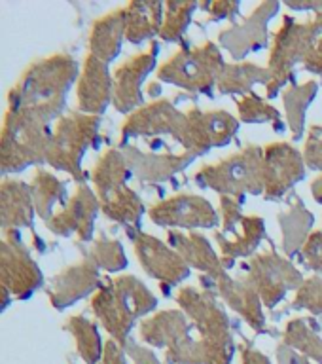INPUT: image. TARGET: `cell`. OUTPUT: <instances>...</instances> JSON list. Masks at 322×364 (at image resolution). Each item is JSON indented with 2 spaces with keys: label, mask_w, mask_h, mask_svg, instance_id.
<instances>
[{
  "label": "cell",
  "mask_w": 322,
  "mask_h": 364,
  "mask_svg": "<svg viewBox=\"0 0 322 364\" xmlns=\"http://www.w3.org/2000/svg\"><path fill=\"white\" fill-rule=\"evenodd\" d=\"M76 76L78 65L73 57L63 53L33 63L10 91V110L48 125L61 112L67 91Z\"/></svg>",
  "instance_id": "obj_1"
},
{
  "label": "cell",
  "mask_w": 322,
  "mask_h": 364,
  "mask_svg": "<svg viewBox=\"0 0 322 364\" xmlns=\"http://www.w3.org/2000/svg\"><path fill=\"white\" fill-rule=\"evenodd\" d=\"M158 306L150 290L131 275L110 279L91 301L95 315L114 338L124 340L136 317Z\"/></svg>",
  "instance_id": "obj_2"
},
{
  "label": "cell",
  "mask_w": 322,
  "mask_h": 364,
  "mask_svg": "<svg viewBox=\"0 0 322 364\" xmlns=\"http://www.w3.org/2000/svg\"><path fill=\"white\" fill-rule=\"evenodd\" d=\"M201 186H209L227 198H245V193L266 192L264 150L249 146L215 165H205L195 175Z\"/></svg>",
  "instance_id": "obj_3"
},
{
  "label": "cell",
  "mask_w": 322,
  "mask_h": 364,
  "mask_svg": "<svg viewBox=\"0 0 322 364\" xmlns=\"http://www.w3.org/2000/svg\"><path fill=\"white\" fill-rule=\"evenodd\" d=\"M102 209L112 220L136 222L142 215V201L129 186V164L122 150H108L91 173Z\"/></svg>",
  "instance_id": "obj_4"
},
{
  "label": "cell",
  "mask_w": 322,
  "mask_h": 364,
  "mask_svg": "<svg viewBox=\"0 0 322 364\" xmlns=\"http://www.w3.org/2000/svg\"><path fill=\"white\" fill-rule=\"evenodd\" d=\"M51 135L48 125L8 108L4 129H2V169L4 173L23 171L28 165L45 159Z\"/></svg>",
  "instance_id": "obj_5"
},
{
  "label": "cell",
  "mask_w": 322,
  "mask_h": 364,
  "mask_svg": "<svg viewBox=\"0 0 322 364\" xmlns=\"http://www.w3.org/2000/svg\"><path fill=\"white\" fill-rule=\"evenodd\" d=\"M101 119L91 114L70 112L57 122L48 146V164L80 176V161L93 144Z\"/></svg>",
  "instance_id": "obj_6"
},
{
  "label": "cell",
  "mask_w": 322,
  "mask_h": 364,
  "mask_svg": "<svg viewBox=\"0 0 322 364\" xmlns=\"http://www.w3.org/2000/svg\"><path fill=\"white\" fill-rule=\"evenodd\" d=\"M224 59L215 44L176 51L163 67L159 68V78L176 84L188 91H209L215 82L218 84L224 73Z\"/></svg>",
  "instance_id": "obj_7"
},
{
  "label": "cell",
  "mask_w": 322,
  "mask_h": 364,
  "mask_svg": "<svg viewBox=\"0 0 322 364\" xmlns=\"http://www.w3.org/2000/svg\"><path fill=\"white\" fill-rule=\"evenodd\" d=\"M182 309L195 321L199 332L203 336L205 351L215 353V360L222 364L230 363L232 355V340L227 332V317L224 309L215 301L213 294L207 290L184 289L178 294Z\"/></svg>",
  "instance_id": "obj_8"
},
{
  "label": "cell",
  "mask_w": 322,
  "mask_h": 364,
  "mask_svg": "<svg viewBox=\"0 0 322 364\" xmlns=\"http://www.w3.org/2000/svg\"><path fill=\"white\" fill-rule=\"evenodd\" d=\"M317 28L311 21L298 23L294 17H286L283 27L279 28L273 42L272 59H269V82L267 95H275L277 90L290 76V70L300 61H306L317 38Z\"/></svg>",
  "instance_id": "obj_9"
},
{
  "label": "cell",
  "mask_w": 322,
  "mask_h": 364,
  "mask_svg": "<svg viewBox=\"0 0 322 364\" xmlns=\"http://www.w3.org/2000/svg\"><path fill=\"white\" fill-rule=\"evenodd\" d=\"M237 129V119L233 118L232 114L224 110L201 112L198 108H192L186 112V122L178 131L176 141L184 146L186 154L198 156L213 146H222L230 142Z\"/></svg>",
  "instance_id": "obj_10"
},
{
  "label": "cell",
  "mask_w": 322,
  "mask_h": 364,
  "mask_svg": "<svg viewBox=\"0 0 322 364\" xmlns=\"http://www.w3.org/2000/svg\"><path fill=\"white\" fill-rule=\"evenodd\" d=\"M301 283V273L289 260L272 252L258 256L247 267V284H250L269 307L277 306L286 290L300 287Z\"/></svg>",
  "instance_id": "obj_11"
},
{
  "label": "cell",
  "mask_w": 322,
  "mask_h": 364,
  "mask_svg": "<svg viewBox=\"0 0 322 364\" xmlns=\"http://www.w3.org/2000/svg\"><path fill=\"white\" fill-rule=\"evenodd\" d=\"M150 218L159 226L176 228H213L218 215L213 205L198 196H176L159 201L150 209Z\"/></svg>",
  "instance_id": "obj_12"
},
{
  "label": "cell",
  "mask_w": 322,
  "mask_h": 364,
  "mask_svg": "<svg viewBox=\"0 0 322 364\" xmlns=\"http://www.w3.org/2000/svg\"><path fill=\"white\" fill-rule=\"evenodd\" d=\"M0 273L4 292H11L17 298H27L42 284V273L27 249L19 241H8L0 247Z\"/></svg>",
  "instance_id": "obj_13"
},
{
  "label": "cell",
  "mask_w": 322,
  "mask_h": 364,
  "mask_svg": "<svg viewBox=\"0 0 322 364\" xmlns=\"http://www.w3.org/2000/svg\"><path fill=\"white\" fill-rule=\"evenodd\" d=\"M264 175L267 199L283 196L306 175V164L298 150L286 142H275L264 148Z\"/></svg>",
  "instance_id": "obj_14"
},
{
  "label": "cell",
  "mask_w": 322,
  "mask_h": 364,
  "mask_svg": "<svg viewBox=\"0 0 322 364\" xmlns=\"http://www.w3.org/2000/svg\"><path fill=\"white\" fill-rule=\"evenodd\" d=\"M156 55H158V46L152 44L150 50L131 57L129 61H125L122 67H118V70L114 74L112 102L119 112H129L141 105V85L148 74L152 73L154 65H156Z\"/></svg>",
  "instance_id": "obj_15"
},
{
  "label": "cell",
  "mask_w": 322,
  "mask_h": 364,
  "mask_svg": "<svg viewBox=\"0 0 322 364\" xmlns=\"http://www.w3.org/2000/svg\"><path fill=\"white\" fill-rule=\"evenodd\" d=\"M135 252L141 258L142 267L159 281L175 284L190 275L186 260L152 235L136 233Z\"/></svg>",
  "instance_id": "obj_16"
},
{
  "label": "cell",
  "mask_w": 322,
  "mask_h": 364,
  "mask_svg": "<svg viewBox=\"0 0 322 364\" xmlns=\"http://www.w3.org/2000/svg\"><path fill=\"white\" fill-rule=\"evenodd\" d=\"M142 338L156 346L169 343L171 353H178L181 360H190V355L198 357V343L190 340V324L181 311H163L154 318L144 321L141 326Z\"/></svg>",
  "instance_id": "obj_17"
},
{
  "label": "cell",
  "mask_w": 322,
  "mask_h": 364,
  "mask_svg": "<svg viewBox=\"0 0 322 364\" xmlns=\"http://www.w3.org/2000/svg\"><path fill=\"white\" fill-rule=\"evenodd\" d=\"M114 101V80L108 73V63L87 55L78 82V107L82 112L97 116L104 112L108 102Z\"/></svg>",
  "instance_id": "obj_18"
},
{
  "label": "cell",
  "mask_w": 322,
  "mask_h": 364,
  "mask_svg": "<svg viewBox=\"0 0 322 364\" xmlns=\"http://www.w3.org/2000/svg\"><path fill=\"white\" fill-rule=\"evenodd\" d=\"M186 122V114L176 110L173 102L156 101L148 107L141 108L127 122H125L122 135L127 136H156L161 133H169L176 139L178 131Z\"/></svg>",
  "instance_id": "obj_19"
},
{
  "label": "cell",
  "mask_w": 322,
  "mask_h": 364,
  "mask_svg": "<svg viewBox=\"0 0 322 364\" xmlns=\"http://www.w3.org/2000/svg\"><path fill=\"white\" fill-rule=\"evenodd\" d=\"M97 210H99V203H97L93 192L85 184H80L78 192L70 199V203L65 205L45 224L50 226L51 232L61 233V235L78 233V237L85 241L91 237V232H93V220H95Z\"/></svg>",
  "instance_id": "obj_20"
},
{
  "label": "cell",
  "mask_w": 322,
  "mask_h": 364,
  "mask_svg": "<svg viewBox=\"0 0 322 364\" xmlns=\"http://www.w3.org/2000/svg\"><path fill=\"white\" fill-rule=\"evenodd\" d=\"M99 272H97L95 262L84 260L63 269L57 273L55 279L51 281L50 300L57 309H65L80 298H84L95 289Z\"/></svg>",
  "instance_id": "obj_21"
},
{
  "label": "cell",
  "mask_w": 322,
  "mask_h": 364,
  "mask_svg": "<svg viewBox=\"0 0 322 364\" xmlns=\"http://www.w3.org/2000/svg\"><path fill=\"white\" fill-rule=\"evenodd\" d=\"M277 4L275 2H267L262 4L258 10L250 16V19L245 21V25L235 27L232 31H224L220 34V40L224 42L227 50L232 51L235 57L245 55L250 50H260V46L266 40V23L272 14H275Z\"/></svg>",
  "instance_id": "obj_22"
},
{
  "label": "cell",
  "mask_w": 322,
  "mask_h": 364,
  "mask_svg": "<svg viewBox=\"0 0 322 364\" xmlns=\"http://www.w3.org/2000/svg\"><path fill=\"white\" fill-rule=\"evenodd\" d=\"M125 36V8L114 10L93 23L90 36V53L108 63L119 53Z\"/></svg>",
  "instance_id": "obj_23"
},
{
  "label": "cell",
  "mask_w": 322,
  "mask_h": 364,
  "mask_svg": "<svg viewBox=\"0 0 322 364\" xmlns=\"http://www.w3.org/2000/svg\"><path fill=\"white\" fill-rule=\"evenodd\" d=\"M171 245H175L176 252L186 260L188 266L198 267L199 272L209 273L210 277L224 275V267L216 258L215 250L203 235L199 233L169 232Z\"/></svg>",
  "instance_id": "obj_24"
},
{
  "label": "cell",
  "mask_w": 322,
  "mask_h": 364,
  "mask_svg": "<svg viewBox=\"0 0 322 364\" xmlns=\"http://www.w3.org/2000/svg\"><path fill=\"white\" fill-rule=\"evenodd\" d=\"M2 228L4 232L14 228L33 226L34 198L31 186L25 182L6 181L2 184Z\"/></svg>",
  "instance_id": "obj_25"
},
{
  "label": "cell",
  "mask_w": 322,
  "mask_h": 364,
  "mask_svg": "<svg viewBox=\"0 0 322 364\" xmlns=\"http://www.w3.org/2000/svg\"><path fill=\"white\" fill-rule=\"evenodd\" d=\"M216 279V287L220 290V294L224 296V300L230 304V306L239 311L247 318V323L250 326H254L256 330L264 328V313H262V298L258 296L250 284L239 283V281H233L232 277H227L226 273L224 275H218Z\"/></svg>",
  "instance_id": "obj_26"
},
{
  "label": "cell",
  "mask_w": 322,
  "mask_h": 364,
  "mask_svg": "<svg viewBox=\"0 0 322 364\" xmlns=\"http://www.w3.org/2000/svg\"><path fill=\"white\" fill-rule=\"evenodd\" d=\"M161 16L163 4L159 2H131L125 6V36L133 44L152 38L156 33H161Z\"/></svg>",
  "instance_id": "obj_27"
},
{
  "label": "cell",
  "mask_w": 322,
  "mask_h": 364,
  "mask_svg": "<svg viewBox=\"0 0 322 364\" xmlns=\"http://www.w3.org/2000/svg\"><path fill=\"white\" fill-rule=\"evenodd\" d=\"M125 158H127L129 167H133L142 178L163 181V178H169L176 171H181L182 167H186L193 159V156H190V154H182V156H173V154L158 156V154H150V156H144V154L131 150V154H125Z\"/></svg>",
  "instance_id": "obj_28"
},
{
  "label": "cell",
  "mask_w": 322,
  "mask_h": 364,
  "mask_svg": "<svg viewBox=\"0 0 322 364\" xmlns=\"http://www.w3.org/2000/svg\"><path fill=\"white\" fill-rule=\"evenodd\" d=\"M241 226H243V232H237V228H233L232 232H227V235H230V233L235 235V239H232V241L216 237V241L220 245L222 258H224L227 264H232V262L235 260V258H239V256L250 255V252L260 245V241L264 239V233H266L264 220L258 218V216H243Z\"/></svg>",
  "instance_id": "obj_29"
},
{
  "label": "cell",
  "mask_w": 322,
  "mask_h": 364,
  "mask_svg": "<svg viewBox=\"0 0 322 364\" xmlns=\"http://www.w3.org/2000/svg\"><path fill=\"white\" fill-rule=\"evenodd\" d=\"M34 198V207L38 215L44 218V222L51 220L55 216V205L61 203L65 207V186L57 181L55 176L45 173V171H36L34 173L33 184H31Z\"/></svg>",
  "instance_id": "obj_30"
},
{
  "label": "cell",
  "mask_w": 322,
  "mask_h": 364,
  "mask_svg": "<svg viewBox=\"0 0 322 364\" xmlns=\"http://www.w3.org/2000/svg\"><path fill=\"white\" fill-rule=\"evenodd\" d=\"M256 82H269V68H260L252 63L227 65L218 80L222 93H247Z\"/></svg>",
  "instance_id": "obj_31"
},
{
  "label": "cell",
  "mask_w": 322,
  "mask_h": 364,
  "mask_svg": "<svg viewBox=\"0 0 322 364\" xmlns=\"http://www.w3.org/2000/svg\"><path fill=\"white\" fill-rule=\"evenodd\" d=\"M317 93V84L315 82H307L304 85L292 87L286 91L284 95V105H286V114H289L290 129L296 136L301 133V124L306 118V110L309 107V102L313 101V97Z\"/></svg>",
  "instance_id": "obj_32"
},
{
  "label": "cell",
  "mask_w": 322,
  "mask_h": 364,
  "mask_svg": "<svg viewBox=\"0 0 322 364\" xmlns=\"http://www.w3.org/2000/svg\"><path fill=\"white\" fill-rule=\"evenodd\" d=\"M281 224H283L284 249L292 252L300 247V243L306 237L307 230L311 226V216L300 203H294L289 213L281 216Z\"/></svg>",
  "instance_id": "obj_33"
},
{
  "label": "cell",
  "mask_w": 322,
  "mask_h": 364,
  "mask_svg": "<svg viewBox=\"0 0 322 364\" xmlns=\"http://www.w3.org/2000/svg\"><path fill=\"white\" fill-rule=\"evenodd\" d=\"M195 8H198V4H193V2H169L167 10H165L161 36L165 40H169V42L181 38L188 25H190V19H192V14Z\"/></svg>",
  "instance_id": "obj_34"
},
{
  "label": "cell",
  "mask_w": 322,
  "mask_h": 364,
  "mask_svg": "<svg viewBox=\"0 0 322 364\" xmlns=\"http://www.w3.org/2000/svg\"><path fill=\"white\" fill-rule=\"evenodd\" d=\"M67 328L73 330L74 338L78 341L80 353L84 355L87 363H95V358L99 357V347H101V341H99V336H97V330L93 326L91 321H87L85 317H73L70 323L67 324Z\"/></svg>",
  "instance_id": "obj_35"
},
{
  "label": "cell",
  "mask_w": 322,
  "mask_h": 364,
  "mask_svg": "<svg viewBox=\"0 0 322 364\" xmlns=\"http://www.w3.org/2000/svg\"><path fill=\"white\" fill-rule=\"evenodd\" d=\"M91 258L97 266L104 267L108 272H118L122 267L127 266L125 260V252L118 241H110V239L101 237L93 245L91 249Z\"/></svg>",
  "instance_id": "obj_36"
},
{
  "label": "cell",
  "mask_w": 322,
  "mask_h": 364,
  "mask_svg": "<svg viewBox=\"0 0 322 364\" xmlns=\"http://www.w3.org/2000/svg\"><path fill=\"white\" fill-rule=\"evenodd\" d=\"M239 114L245 122H269V119H279L277 110L266 102L260 97L247 95L243 101H239Z\"/></svg>",
  "instance_id": "obj_37"
},
{
  "label": "cell",
  "mask_w": 322,
  "mask_h": 364,
  "mask_svg": "<svg viewBox=\"0 0 322 364\" xmlns=\"http://www.w3.org/2000/svg\"><path fill=\"white\" fill-rule=\"evenodd\" d=\"M296 307H306L313 313H322V281L311 277L304 281L294 300Z\"/></svg>",
  "instance_id": "obj_38"
},
{
  "label": "cell",
  "mask_w": 322,
  "mask_h": 364,
  "mask_svg": "<svg viewBox=\"0 0 322 364\" xmlns=\"http://www.w3.org/2000/svg\"><path fill=\"white\" fill-rule=\"evenodd\" d=\"M301 256L311 269L322 273V232L311 233L304 243Z\"/></svg>",
  "instance_id": "obj_39"
},
{
  "label": "cell",
  "mask_w": 322,
  "mask_h": 364,
  "mask_svg": "<svg viewBox=\"0 0 322 364\" xmlns=\"http://www.w3.org/2000/svg\"><path fill=\"white\" fill-rule=\"evenodd\" d=\"M306 164L315 169H322V127H313L306 144Z\"/></svg>",
  "instance_id": "obj_40"
},
{
  "label": "cell",
  "mask_w": 322,
  "mask_h": 364,
  "mask_svg": "<svg viewBox=\"0 0 322 364\" xmlns=\"http://www.w3.org/2000/svg\"><path fill=\"white\" fill-rule=\"evenodd\" d=\"M306 67L311 70V73H322V38H318L315 42V46L311 48V51L307 53L306 57Z\"/></svg>",
  "instance_id": "obj_41"
},
{
  "label": "cell",
  "mask_w": 322,
  "mask_h": 364,
  "mask_svg": "<svg viewBox=\"0 0 322 364\" xmlns=\"http://www.w3.org/2000/svg\"><path fill=\"white\" fill-rule=\"evenodd\" d=\"M237 2H215L209 6V11L215 19H224V17L237 14Z\"/></svg>",
  "instance_id": "obj_42"
},
{
  "label": "cell",
  "mask_w": 322,
  "mask_h": 364,
  "mask_svg": "<svg viewBox=\"0 0 322 364\" xmlns=\"http://www.w3.org/2000/svg\"><path fill=\"white\" fill-rule=\"evenodd\" d=\"M311 190H313V196H315V199H317L318 203H322V175L318 176L317 181L313 182Z\"/></svg>",
  "instance_id": "obj_43"
},
{
  "label": "cell",
  "mask_w": 322,
  "mask_h": 364,
  "mask_svg": "<svg viewBox=\"0 0 322 364\" xmlns=\"http://www.w3.org/2000/svg\"><path fill=\"white\" fill-rule=\"evenodd\" d=\"M159 91H161V87H159V84H150L148 85V93L152 97H158Z\"/></svg>",
  "instance_id": "obj_44"
}]
</instances>
